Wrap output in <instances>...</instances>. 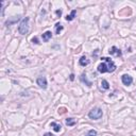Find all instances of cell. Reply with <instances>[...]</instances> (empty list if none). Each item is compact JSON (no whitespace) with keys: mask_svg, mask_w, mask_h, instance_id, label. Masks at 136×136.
<instances>
[{"mask_svg":"<svg viewBox=\"0 0 136 136\" xmlns=\"http://www.w3.org/2000/svg\"><path fill=\"white\" fill-rule=\"evenodd\" d=\"M18 31L22 35H24V34H27L29 32V18L28 17L22 19V21L20 22L19 27H18Z\"/></svg>","mask_w":136,"mask_h":136,"instance_id":"cell-1","label":"cell"},{"mask_svg":"<svg viewBox=\"0 0 136 136\" xmlns=\"http://www.w3.org/2000/svg\"><path fill=\"white\" fill-rule=\"evenodd\" d=\"M88 117H89L90 119H95V120L100 119L102 117V110L99 107L92 108V110L88 113Z\"/></svg>","mask_w":136,"mask_h":136,"instance_id":"cell-2","label":"cell"},{"mask_svg":"<svg viewBox=\"0 0 136 136\" xmlns=\"http://www.w3.org/2000/svg\"><path fill=\"white\" fill-rule=\"evenodd\" d=\"M102 60H103L104 62L107 64V67H108V70H110V72H113L115 69H116V65L114 64V62H113V61L111 60L110 58H102Z\"/></svg>","mask_w":136,"mask_h":136,"instance_id":"cell-3","label":"cell"},{"mask_svg":"<svg viewBox=\"0 0 136 136\" xmlns=\"http://www.w3.org/2000/svg\"><path fill=\"white\" fill-rule=\"evenodd\" d=\"M121 80L124 85H131L133 82V78L131 76H129V74H123L121 77Z\"/></svg>","mask_w":136,"mask_h":136,"instance_id":"cell-4","label":"cell"},{"mask_svg":"<svg viewBox=\"0 0 136 136\" xmlns=\"http://www.w3.org/2000/svg\"><path fill=\"white\" fill-rule=\"evenodd\" d=\"M37 85L39 86V87L44 88V89H46L47 88V80L45 77H39V78H37Z\"/></svg>","mask_w":136,"mask_h":136,"instance_id":"cell-5","label":"cell"},{"mask_svg":"<svg viewBox=\"0 0 136 136\" xmlns=\"http://www.w3.org/2000/svg\"><path fill=\"white\" fill-rule=\"evenodd\" d=\"M98 71L101 72V73H104V72H110V70H108V67H107V64L101 63V64L98 66Z\"/></svg>","mask_w":136,"mask_h":136,"instance_id":"cell-6","label":"cell"},{"mask_svg":"<svg viewBox=\"0 0 136 136\" xmlns=\"http://www.w3.org/2000/svg\"><path fill=\"white\" fill-rule=\"evenodd\" d=\"M110 53L111 54H113V55H116V56H120L121 55V51L119 50L117 47H112V49L110 50Z\"/></svg>","mask_w":136,"mask_h":136,"instance_id":"cell-7","label":"cell"},{"mask_svg":"<svg viewBox=\"0 0 136 136\" xmlns=\"http://www.w3.org/2000/svg\"><path fill=\"white\" fill-rule=\"evenodd\" d=\"M51 36H52V33L50 31H47V32H45L43 34V40H44V42H48L51 38Z\"/></svg>","mask_w":136,"mask_h":136,"instance_id":"cell-8","label":"cell"},{"mask_svg":"<svg viewBox=\"0 0 136 136\" xmlns=\"http://www.w3.org/2000/svg\"><path fill=\"white\" fill-rule=\"evenodd\" d=\"M89 64V61L87 60V58H86L85 55H83L82 58H80V65L81 66H86V65Z\"/></svg>","mask_w":136,"mask_h":136,"instance_id":"cell-9","label":"cell"},{"mask_svg":"<svg viewBox=\"0 0 136 136\" xmlns=\"http://www.w3.org/2000/svg\"><path fill=\"white\" fill-rule=\"evenodd\" d=\"M76 14H77V11L76 10H72L71 13H70V15H67V16H66V20H67V21H71V20H73V18H74V16H76Z\"/></svg>","mask_w":136,"mask_h":136,"instance_id":"cell-10","label":"cell"},{"mask_svg":"<svg viewBox=\"0 0 136 136\" xmlns=\"http://www.w3.org/2000/svg\"><path fill=\"white\" fill-rule=\"evenodd\" d=\"M50 126H52V128H53V130L55 131V132H60L61 129H62V126H61L60 124H58L56 122H51Z\"/></svg>","mask_w":136,"mask_h":136,"instance_id":"cell-11","label":"cell"},{"mask_svg":"<svg viewBox=\"0 0 136 136\" xmlns=\"http://www.w3.org/2000/svg\"><path fill=\"white\" fill-rule=\"evenodd\" d=\"M81 81H82L83 83H85L87 86H92V82H89V81L87 80V78H86V74L83 73L82 76H81Z\"/></svg>","mask_w":136,"mask_h":136,"instance_id":"cell-12","label":"cell"},{"mask_svg":"<svg viewBox=\"0 0 136 136\" xmlns=\"http://www.w3.org/2000/svg\"><path fill=\"white\" fill-rule=\"evenodd\" d=\"M66 124L68 126H72L76 124V120H74L73 118H67L66 119Z\"/></svg>","mask_w":136,"mask_h":136,"instance_id":"cell-13","label":"cell"},{"mask_svg":"<svg viewBox=\"0 0 136 136\" xmlns=\"http://www.w3.org/2000/svg\"><path fill=\"white\" fill-rule=\"evenodd\" d=\"M63 30V26L60 24V22H58V24H55V32L56 34H60V32Z\"/></svg>","mask_w":136,"mask_h":136,"instance_id":"cell-14","label":"cell"},{"mask_svg":"<svg viewBox=\"0 0 136 136\" xmlns=\"http://www.w3.org/2000/svg\"><path fill=\"white\" fill-rule=\"evenodd\" d=\"M101 85H102V87H103V89H108V88H110V84H108V82L106 80H102Z\"/></svg>","mask_w":136,"mask_h":136,"instance_id":"cell-15","label":"cell"},{"mask_svg":"<svg viewBox=\"0 0 136 136\" xmlns=\"http://www.w3.org/2000/svg\"><path fill=\"white\" fill-rule=\"evenodd\" d=\"M58 113L60 115H63V114H65V113H67V108L66 107H60L58 110Z\"/></svg>","mask_w":136,"mask_h":136,"instance_id":"cell-16","label":"cell"},{"mask_svg":"<svg viewBox=\"0 0 136 136\" xmlns=\"http://www.w3.org/2000/svg\"><path fill=\"white\" fill-rule=\"evenodd\" d=\"M86 136H97V131L95 130H90L89 132H88V134Z\"/></svg>","mask_w":136,"mask_h":136,"instance_id":"cell-17","label":"cell"},{"mask_svg":"<svg viewBox=\"0 0 136 136\" xmlns=\"http://www.w3.org/2000/svg\"><path fill=\"white\" fill-rule=\"evenodd\" d=\"M32 42L34 43V44H39V43H38L37 37H33V38H32Z\"/></svg>","mask_w":136,"mask_h":136,"instance_id":"cell-18","label":"cell"},{"mask_svg":"<svg viewBox=\"0 0 136 136\" xmlns=\"http://www.w3.org/2000/svg\"><path fill=\"white\" fill-rule=\"evenodd\" d=\"M55 13H56V15H58V16H61V15H62V11H61V10H56Z\"/></svg>","mask_w":136,"mask_h":136,"instance_id":"cell-19","label":"cell"},{"mask_svg":"<svg viewBox=\"0 0 136 136\" xmlns=\"http://www.w3.org/2000/svg\"><path fill=\"white\" fill-rule=\"evenodd\" d=\"M70 80H71V81L74 80V74H70Z\"/></svg>","mask_w":136,"mask_h":136,"instance_id":"cell-20","label":"cell"},{"mask_svg":"<svg viewBox=\"0 0 136 136\" xmlns=\"http://www.w3.org/2000/svg\"><path fill=\"white\" fill-rule=\"evenodd\" d=\"M45 136H53L51 134V133H47V134H45Z\"/></svg>","mask_w":136,"mask_h":136,"instance_id":"cell-21","label":"cell"},{"mask_svg":"<svg viewBox=\"0 0 136 136\" xmlns=\"http://www.w3.org/2000/svg\"><path fill=\"white\" fill-rule=\"evenodd\" d=\"M135 69H136V68H135Z\"/></svg>","mask_w":136,"mask_h":136,"instance_id":"cell-22","label":"cell"}]
</instances>
